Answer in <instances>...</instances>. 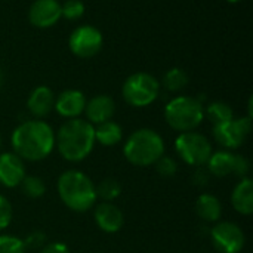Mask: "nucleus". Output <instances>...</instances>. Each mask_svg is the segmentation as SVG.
I'll return each instance as SVG.
<instances>
[{"mask_svg": "<svg viewBox=\"0 0 253 253\" xmlns=\"http://www.w3.org/2000/svg\"><path fill=\"white\" fill-rule=\"evenodd\" d=\"M86 102L87 101L83 92L76 90V89H68V90L61 92L58 98H55L53 108L61 117H65L70 120V119H77L82 113H84Z\"/></svg>", "mask_w": 253, "mask_h": 253, "instance_id": "15", "label": "nucleus"}, {"mask_svg": "<svg viewBox=\"0 0 253 253\" xmlns=\"http://www.w3.org/2000/svg\"><path fill=\"white\" fill-rule=\"evenodd\" d=\"M53 105L55 95L47 86H37L27 99V108L36 119L46 117L53 110Z\"/></svg>", "mask_w": 253, "mask_h": 253, "instance_id": "18", "label": "nucleus"}, {"mask_svg": "<svg viewBox=\"0 0 253 253\" xmlns=\"http://www.w3.org/2000/svg\"><path fill=\"white\" fill-rule=\"evenodd\" d=\"M93 219L96 227L107 234H116L125 225V215L113 202L96 203L93 206Z\"/></svg>", "mask_w": 253, "mask_h": 253, "instance_id": "12", "label": "nucleus"}, {"mask_svg": "<svg viewBox=\"0 0 253 253\" xmlns=\"http://www.w3.org/2000/svg\"><path fill=\"white\" fill-rule=\"evenodd\" d=\"M166 123L176 132L196 130L205 119L203 104L193 96H176L165 108Z\"/></svg>", "mask_w": 253, "mask_h": 253, "instance_id": "5", "label": "nucleus"}, {"mask_svg": "<svg viewBox=\"0 0 253 253\" xmlns=\"http://www.w3.org/2000/svg\"><path fill=\"white\" fill-rule=\"evenodd\" d=\"M205 116L213 125H218V123H222V122L234 119L233 108L227 102H222V101H216V102L209 104L208 108L205 110Z\"/></svg>", "mask_w": 253, "mask_h": 253, "instance_id": "22", "label": "nucleus"}, {"mask_svg": "<svg viewBox=\"0 0 253 253\" xmlns=\"http://www.w3.org/2000/svg\"><path fill=\"white\" fill-rule=\"evenodd\" d=\"M206 169L211 176L227 178L230 175H234L242 179L248 176L251 170V163L248 157L242 154H236L230 150H219L211 154L206 163Z\"/></svg>", "mask_w": 253, "mask_h": 253, "instance_id": "8", "label": "nucleus"}, {"mask_svg": "<svg viewBox=\"0 0 253 253\" xmlns=\"http://www.w3.org/2000/svg\"><path fill=\"white\" fill-rule=\"evenodd\" d=\"M95 191H96V197L101 199L102 202H114L116 199L120 197L123 188L117 179L104 178L99 184L95 185Z\"/></svg>", "mask_w": 253, "mask_h": 253, "instance_id": "21", "label": "nucleus"}, {"mask_svg": "<svg viewBox=\"0 0 253 253\" xmlns=\"http://www.w3.org/2000/svg\"><path fill=\"white\" fill-rule=\"evenodd\" d=\"M211 240L219 253H242L246 245L243 230L230 221H218L211 230Z\"/></svg>", "mask_w": 253, "mask_h": 253, "instance_id": "10", "label": "nucleus"}, {"mask_svg": "<svg viewBox=\"0 0 253 253\" xmlns=\"http://www.w3.org/2000/svg\"><path fill=\"white\" fill-rule=\"evenodd\" d=\"M22 240H24V243H25L27 251H28V249H31V251L42 249V248L46 245V242H47L46 234H44L43 231H40V230L31 231V233H30L25 239H22Z\"/></svg>", "mask_w": 253, "mask_h": 253, "instance_id": "29", "label": "nucleus"}, {"mask_svg": "<svg viewBox=\"0 0 253 253\" xmlns=\"http://www.w3.org/2000/svg\"><path fill=\"white\" fill-rule=\"evenodd\" d=\"M209 179H211V173L208 172V169H205L203 166L202 168H197V170L193 173V184L197 185V187H205L209 184Z\"/></svg>", "mask_w": 253, "mask_h": 253, "instance_id": "30", "label": "nucleus"}, {"mask_svg": "<svg viewBox=\"0 0 253 253\" xmlns=\"http://www.w3.org/2000/svg\"><path fill=\"white\" fill-rule=\"evenodd\" d=\"M175 151L185 165L193 168L206 166L213 153L211 141L196 130L179 133L175 139Z\"/></svg>", "mask_w": 253, "mask_h": 253, "instance_id": "6", "label": "nucleus"}, {"mask_svg": "<svg viewBox=\"0 0 253 253\" xmlns=\"http://www.w3.org/2000/svg\"><path fill=\"white\" fill-rule=\"evenodd\" d=\"M165 154V141L154 129L142 127L132 132L123 145L125 159L138 168L153 166Z\"/></svg>", "mask_w": 253, "mask_h": 253, "instance_id": "4", "label": "nucleus"}, {"mask_svg": "<svg viewBox=\"0 0 253 253\" xmlns=\"http://www.w3.org/2000/svg\"><path fill=\"white\" fill-rule=\"evenodd\" d=\"M84 13V4L82 0H67L61 4V15L67 19H79Z\"/></svg>", "mask_w": 253, "mask_h": 253, "instance_id": "27", "label": "nucleus"}, {"mask_svg": "<svg viewBox=\"0 0 253 253\" xmlns=\"http://www.w3.org/2000/svg\"><path fill=\"white\" fill-rule=\"evenodd\" d=\"M0 253H27L22 239L12 234H0Z\"/></svg>", "mask_w": 253, "mask_h": 253, "instance_id": "25", "label": "nucleus"}, {"mask_svg": "<svg viewBox=\"0 0 253 253\" xmlns=\"http://www.w3.org/2000/svg\"><path fill=\"white\" fill-rule=\"evenodd\" d=\"M68 44L76 56L92 58L102 47V34L92 25H82L71 33Z\"/></svg>", "mask_w": 253, "mask_h": 253, "instance_id": "11", "label": "nucleus"}, {"mask_svg": "<svg viewBox=\"0 0 253 253\" xmlns=\"http://www.w3.org/2000/svg\"><path fill=\"white\" fill-rule=\"evenodd\" d=\"M12 218H13L12 205L3 194H0V231L6 230L10 225Z\"/></svg>", "mask_w": 253, "mask_h": 253, "instance_id": "28", "label": "nucleus"}, {"mask_svg": "<svg viewBox=\"0 0 253 253\" xmlns=\"http://www.w3.org/2000/svg\"><path fill=\"white\" fill-rule=\"evenodd\" d=\"M95 126L83 119L67 120L55 133V147L71 163L83 162L95 147Z\"/></svg>", "mask_w": 253, "mask_h": 253, "instance_id": "2", "label": "nucleus"}, {"mask_svg": "<svg viewBox=\"0 0 253 253\" xmlns=\"http://www.w3.org/2000/svg\"><path fill=\"white\" fill-rule=\"evenodd\" d=\"M27 175L25 162L13 151L0 154V185L4 188H16Z\"/></svg>", "mask_w": 253, "mask_h": 253, "instance_id": "13", "label": "nucleus"}, {"mask_svg": "<svg viewBox=\"0 0 253 253\" xmlns=\"http://www.w3.org/2000/svg\"><path fill=\"white\" fill-rule=\"evenodd\" d=\"M123 139V129L119 123L108 120L95 126V142L104 147H114Z\"/></svg>", "mask_w": 253, "mask_h": 253, "instance_id": "20", "label": "nucleus"}, {"mask_svg": "<svg viewBox=\"0 0 253 253\" xmlns=\"http://www.w3.org/2000/svg\"><path fill=\"white\" fill-rule=\"evenodd\" d=\"M1 80H3V74H1V70H0V86H1Z\"/></svg>", "mask_w": 253, "mask_h": 253, "instance_id": "32", "label": "nucleus"}, {"mask_svg": "<svg viewBox=\"0 0 253 253\" xmlns=\"http://www.w3.org/2000/svg\"><path fill=\"white\" fill-rule=\"evenodd\" d=\"M19 187L28 199H42L46 194L44 181L34 175H25V178L22 179Z\"/></svg>", "mask_w": 253, "mask_h": 253, "instance_id": "23", "label": "nucleus"}, {"mask_svg": "<svg viewBox=\"0 0 253 253\" xmlns=\"http://www.w3.org/2000/svg\"><path fill=\"white\" fill-rule=\"evenodd\" d=\"M153 166L156 168V172L165 178H172L178 172V162L173 157L166 156V154H163Z\"/></svg>", "mask_w": 253, "mask_h": 253, "instance_id": "26", "label": "nucleus"}, {"mask_svg": "<svg viewBox=\"0 0 253 253\" xmlns=\"http://www.w3.org/2000/svg\"><path fill=\"white\" fill-rule=\"evenodd\" d=\"M56 191L70 211L77 213H84L96 205L95 182L83 172L70 169L59 175L56 181Z\"/></svg>", "mask_w": 253, "mask_h": 253, "instance_id": "3", "label": "nucleus"}, {"mask_svg": "<svg viewBox=\"0 0 253 253\" xmlns=\"http://www.w3.org/2000/svg\"><path fill=\"white\" fill-rule=\"evenodd\" d=\"M228 1H239V0H228Z\"/></svg>", "mask_w": 253, "mask_h": 253, "instance_id": "33", "label": "nucleus"}, {"mask_svg": "<svg viewBox=\"0 0 253 253\" xmlns=\"http://www.w3.org/2000/svg\"><path fill=\"white\" fill-rule=\"evenodd\" d=\"M160 92V84L157 79L148 73H135L126 79L123 83V98L125 101L136 108L147 107L153 104Z\"/></svg>", "mask_w": 253, "mask_h": 253, "instance_id": "7", "label": "nucleus"}, {"mask_svg": "<svg viewBox=\"0 0 253 253\" xmlns=\"http://www.w3.org/2000/svg\"><path fill=\"white\" fill-rule=\"evenodd\" d=\"M0 147H1V136H0Z\"/></svg>", "mask_w": 253, "mask_h": 253, "instance_id": "34", "label": "nucleus"}, {"mask_svg": "<svg viewBox=\"0 0 253 253\" xmlns=\"http://www.w3.org/2000/svg\"><path fill=\"white\" fill-rule=\"evenodd\" d=\"M252 129V119L249 117H240V119H231L218 125H213L212 135L213 139L224 148L234 151L240 148L245 141L248 139Z\"/></svg>", "mask_w": 253, "mask_h": 253, "instance_id": "9", "label": "nucleus"}, {"mask_svg": "<svg viewBox=\"0 0 253 253\" xmlns=\"http://www.w3.org/2000/svg\"><path fill=\"white\" fill-rule=\"evenodd\" d=\"M116 111L114 99L108 95H96L92 99L86 102L84 114L87 117V122L93 126L111 120L113 114Z\"/></svg>", "mask_w": 253, "mask_h": 253, "instance_id": "16", "label": "nucleus"}, {"mask_svg": "<svg viewBox=\"0 0 253 253\" xmlns=\"http://www.w3.org/2000/svg\"><path fill=\"white\" fill-rule=\"evenodd\" d=\"M163 84L168 90L170 92H178L182 90L188 84V76L184 70L181 68H172L169 70L165 77H163Z\"/></svg>", "mask_w": 253, "mask_h": 253, "instance_id": "24", "label": "nucleus"}, {"mask_svg": "<svg viewBox=\"0 0 253 253\" xmlns=\"http://www.w3.org/2000/svg\"><path fill=\"white\" fill-rule=\"evenodd\" d=\"M196 213L197 216L203 221V222H209V224H216L218 221H221L222 216V203L221 200L211 194V193H205L200 194L196 200Z\"/></svg>", "mask_w": 253, "mask_h": 253, "instance_id": "19", "label": "nucleus"}, {"mask_svg": "<svg viewBox=\"0 0 253 253\" xmlns=\"http://www.w3.org/2000/svg\"><path fill=\"white\" fill-rule=\"evenodd\" d=\"M40 253H71L70 252V248L62 243V242H50V243H46L42 249Z\"/></svg>", "mask_w": 253, "mask_h": 253, "instance_id": "31", "label": "nucleus"}, {"mask_svg": "<svg viewBox=\"0 0 253 253\" xmlns=\"http://www.w3.org/2000/svg\"><path fill=\"white\" fill-rule=\"evenodd\" d=\"M61 16V4L58 0H36L28 10L30 22L39 28L55 25Z\"/></svg>", "mask_w": 253, "mask_h": 253, "instance_id": "14", "label": "nucleus"}, {"mask_svg": "<svg viewBox=\"0 0 253 253\" xmlns=\"http://www.w3.org/2000/svg\"><path fill=\"white\" fill-rule=\"evenodd\" d=\"M231 205L234 211L243 216H251L253 213V181L252 178H242L233 193H231Z\"/></svg>", "mask_w": 253, "mask_h": 253, "instance_id": "17", "label": "nucleus"}, {"mask_svg": "<svg viewBox=\"0 0 253 253\" xmlns=\"http://www.w3.org/2000/svg\"><path fill=\"white\" fill-rule=\"evenodd\" d=\"M10 145L24 162H42L55 148V132L40 119L27 120L12 132Z\"/></svg>", "mask_w": 253, "mask_h": 253, "instance_id": "1", "label": "nucleus"}]
</instances>
